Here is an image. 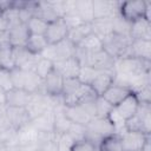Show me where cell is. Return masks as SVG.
Returning <instances> with one entry per match:
<instances>
[{
    "label": "cell",
    "mask_w": 151,
    "mask_h": 151,
    "mask_svg": "<svg viewBox=\"0 0 151 151\" xmlns=\"http://www.w3.org/2000/svg\"><path fill=\"white\" fill-rule=\"evenodd\" d=\"M96 99L81 105H63V111L71 123L86 126L96 117Z\"/></svg>",
    "instance_id": "3"
},
{
    "label": "cell",
    "mask_w": 151,
    "mask_h": 151,
    "mask_svg": "<svg viewBox=\"0 0 151 151\" xmlns=\"http://www.w3.org/2000/svg\"><path fill=\"white\" fill-rule=\"evenodd\" d=\"M80 63L76 57H71L68 59L54 63V68L63 76L64 79L66 78H78L80 71Z\"/></svg>",
    "instance_id": "18"
},
{
    "label": "cell",
    "mask_w": 151,
    "mask_h": 151,
    "mask_svg": "<svg viewBox=\"0 0 151 151\" xmlns=\"http://www.w3.org/2000/svg\"><path fill=\"white\" fill-rule=\"evenodd\" d=\"M9 27L8 20L5 18V15L2 13H0V31H7Z\"/></svg>",
    "instance_id": "43"
},
{
    "label": "cell",
    "mask_w": 151,
    "mask_h": 151,
    "mask_svg": "<svg viewBox=\"0 0 151 151\" xmlns=\"http://www.w3.org/2000/svg\"><path fill=\"white\" fill-rule=\"evenodd\" d=\"M13 61H12V46L9 44H5L0 46V68L12 70Z\"/></svg>",
    "instance_id": "33"
},
{
    "label": "cell",
    "mask_w": 151,
    "mask_h": 151,
    "mask_svg": "<svg viewBox=\"0 0 151 151\" xmlns=\"http://www.w3.org/2000/svg\"><path fill=\"white\" fill-rule=\"evenodd\" d=\"M6 110H7V106L5 104H0V118L5 117L6 114Z\"/></svg>",
    "instance_id": "46"
},
{
    "label": "cell",
    "mask_w": 151,
    "mask_h": 151,
    "mask_svg": "<svg viewBox=\"0 0 151 151\" xmlns=\"http://www.w3.org/2000/svg\"><path fill=\"white\" fill-rule=\"evenodd\" d=\"M112 106L101 97H97L96 99V117H107L111 112Z\"/></svg>",
    "instance_id": "39"
},
{
    "label": "cell",
    "mask_w": 151,
    "mask_h": 151,
    "mask_svg": "<svg viewBox=\"0 0 151 151\" xmlns=\"http://www.w3.org/2000/svg\"><path fill=\"white\" fill-rule=\"evenodd\" d=\"M92 4H93L94 20H99V19H111L114 15H117L120 1L92 0Z\"/></svg>",
    "instance_id": "10"
},
{
    "label": "cell",
    "mask_w": 151,
    "mask_h": 151,
    "mask_svg": "<svg viewBox=\"0 0 151 151\" xmlns=\"http://www.w3.org/2000/svg\"><path fill=\"white\" fill-rule=\"evenodd\" d=\"M92 32V26L90 22H83L76 27H72L68 29L67 33V40H70L74 46H77L86 35H88Z\"/></svg>",
    "instance_id": "27"
},
{
    "label": "cell",
    "mask_w": 151,
    "mask_h": 151,
    "mask_svg": "<svg viewBox=\"0 0 151 151\" xmlns=\"http://www.w3.org/2000/svg\"><path fill=\"white\" fill-rule=\"evenodd\" d=\"M116 17V15H114ZM92 26V32L100 39H105L106 37L111 35L113 33L112 29V18L111 19H99V20H93L91 22Z\"/></svg>",
    "instance_id": "29"
},
{
    "label": "cell",
    "mask_w": 151,
    "mask_h": 151,
    "mask_svg": "<svg viewBox=\"0 0 151 151\" xmlns=\"http://www.w3.org/2000/svg\"><path fill=\"white\" fill-rule=\"evenodd\" d=\"M83 83L78 78H66L64 79V85H63V94L61 97H67L71 93H73Z\"/></svg>",
    "instance_id": "38"
},
{
    "label": "cell",
    "mask_w": 151,
    "mask_h": 151,
    "mask_svg": "<svg viewBox=\"0 0 151 151\" xmlns=\"http://www.w3.org/2000/svg\"><path fill=\"white\" fill-rule=\"evenodd\" d=\"M0 88L4 90L5 92L13 88L12 80H11V74L9 70L6 68H0Z\"/></svg>",
    "instance_id": "41"
},
{
    "label": "cell",
    "mask_w": 151,
    "mask_h": 151,
    "mask_svg": "<svg viewBox=\"0 0 151 151\" xmlns=\"http://www.w3.org/2000/svg\"><path fill=\"white\" fill-rule=\"evenodd\" d=\"M76 52V46L67 40V38L58 44L54 45H48L46 50L40 54V57L46 58L53 63H58L65 59H68L71 57H74Z\"/></svg>",
    "instance_id": "5"
},
{
    "label": "cell",
    "mask_w": 151,
    "mask_h": 151,
    "mask_svg": "<svg viewBox=\"0 0 151 151\" xmlns=\"http://www.w3.org/2000/svg\"><path fill=\"white\" fill-rule=\"evenodd\" d=\"M34 17L41 19L47 24L60 19V15L54 9L51 1H37L34 7Z\"/></svg>",
    "instance_id": "20"
},
{
    "label": "cell",
    "mask_w": 151,
    "mask_h": 151,
    "mask_svg": "<svg viewBox=\"0 0 151 151\" xmlns=\"http://www.w3.org/2000/svg\"><path fill=\"white\" fill-rule=\"evenodd\" d=\"M84 60L81 63V66H88L97 71H112L114 72V65L116 60L110 57L103 48L94 51V52H85Z\"/></svg>",
    "instance_id": "4"
},
{
    "label": "cell",
    "mask_w": 151,
    "mask_h": 151,
    "mask_svg": "<svg viewBox=\"0 0 151 151\" xmlns=\"http://www.w3.org/2000/svg\"><path fill=\"white\" fill-rule=\"evenodd\" d=\"M7 34H8V44L12 47L25 46V44L29 37L27 25L22 24V22H18L15 25H12L7 29Z\"/></svg>",
    "instance_id": "15"
},
{
    "label": "cell",
    "mask_w": 151,
    "mask_h": 151,
    "mask_svg": "<svg viewBox=\"0 0 151 151\" xmlns=\"http://www.w3.org/2000/svg\"><path fill=\"white\" fill-rule=\"evenodd\" d=\"M53 68H54V63L53 61H51L46 58L39 57L38 61H37V65H35V68H34V72L44 80L52 72Z\"/></svg>",
    "instance_id": "32"
},
{
    "label": "cell",
    "mask_w": 151,
    "mask_h": 151,
    "mask_svg": "<svg viewBox=\"0 0 151 151\" xmlns=\"http://www.w3.org/2000/svg\"><path fill=\"white\" fill-rule=\"evenodd\" d=\"M124 130L151 134V104L139 103L136 114L125 120Z\"/></svg>",
    "instance_id": "2"
},
{
    "label": "cell",
    "mask_w": 151,
    "mask_h": 151,
    "mask_svg": "<svg viewBox=\"0 0 151 151\" xmlns=\"http://www.w3.org/2000/svg\"><path fill=\"white\" fill-rule=\"evenodd\" d=\"M6 118L15 131L31 123V117L26 107H7Z\"/></svg>",
    "instance_id": "12"
},
{
    "label": "cell",
    "mask_w": 151,
    "mask_h": 151,
    "mask_svg": "<svg viewBox=\"0 0 151 151\" xmlns=\"http://www.w3.org/2000/svg\"><path fill=\"white\" fill-rule=\"evenodd\" d=\"M32 94L21 88H11L6 91L5 104L7 107H26L31 101Z\"/></svg>",
    "instance_id": "13"
},
{
    "label": "cell",
    "mask_w": 151,
    "mask_h": 151,
    "mask_svg": "<svg viewBox=\"0 0 151 151\" xmlns=\"http://www.w3.org/2000/svg\"><path fill=\"white\" fill-rule=\"evenodd\" d=\"M130 28H131V24L124 20L119 14L112 18V29L114 34L130 37Z\"/></svg>",
    "instance_id": "31"
},
{
    "label": "cell",
    "mask_w": 151,
    "mask_h": 151,
    "mask_svg": "<svg viewBox=\"0 0 151 151\" xmlns=\"http://www.w3.org/2000/svg\"><path fill=\"white\" fill-rule=\"evenodd\" d=\"M71 151H98V149L88 140L81 139V140H77L73 144Z\"/></svg>",
    "instance_id": "42"
},
{
    "label": "cell",
    "mask_w": 151,
    "mask_h": 151,
    "mask_svg": "<svg viewBox=\"0 0 151 151\" xmlns=\"http://www.w3.org/2000/svg\"><path fill=\"white\" fill-rule=\"evenodd\" d=\"M67 33H68V27L66 26L63 18H60L47 25L44 37L48 45H54L65 40L67 38Z\"/></svg>",
    "instance_id": "7"
},
{
    "label": "cell",
    "mask_w": 151,
    "mask_h": 151,
    "mask_svg": "<svg viewBox=\"0 0 151 151\" xmlns=\"http://www.w3.org/2000/svg\"><path fill=\"white\" fill-rule=\"evenodd\" d=\"M42 85L45 94L50 97H61L64 78L55 68H53L52 72L42 80Z\"/></svg>",
    "instance_id": "11"
},
{
    "label": "cell",
    "mask_w": 151,
    "mask_h": 151,
    "mask_svg": "<svg viewBox=\"0 0 151 151\" xmlns=\"http://www.w3.org/2000/svg\"><path fill=\"white\" fill-rule=\"evenodd\" d=\"M131 57L151 61V41L150 40H132Z\"/></svg>",
    "instance_id": "23"
},
{
    "label": "cell",
    "mask_w": 151,
    "mask_h": 151,
    "mask_svg": "<svg viewBox=\"0 0 151 151\" xmlns=\"http://www.w3.org/2000/svg\"><path fill=\"white\" fill-rule=\"evenodd\" d=\"M139 103L151 104V84H147L133 92Z\"/></svg>",
    "instance_id": "40"
},
{
    "label": "cell",
    "mask_w": 151,
    "mask_h": 151,
    "mask_svg": "<svg viewBox=\"0 0 151 151\" xmlns=\"http://www.w3.org/2000/svg\"><path fill=\"white\" fill-rule=\"evenodd\" d=\"M74 12L80 18V20L83 22H90L91 24L94 20L92 0H76Z\"/></svg>",
    "instance_id": "24"
},
{
    "label": "cell",
    "mask_w": 151,
    "mask_h": 151,
    "mask_svg": "<svg viewBox=\"0 0 151 151\" xmlns=\"http://www.w3.org/2000/svg\"><path fill=\"white\" fill-rule=\"evenodd\" d=\"M150 137L151 134H145L142 132H133V131H125V130L120 133L124 151H140Z\"/></svg>",
    "instance_id": "9"
},
{
    "label": "cell",
    "mask_w": 151,
    "mask_h": 151,
    "mask_svg": "<svg viewBox=\"0 0 151 151\" xmlns=\"http://www.w3.org/2000/svg\"><path fill=\"white\" fill-rule=\"evenodd\" d=\"M131 38L112 33L101 40L103 50L114 60L131 57Z\"/></svg>",
    "instance_id": "1"
},
{
    "label": "cell",
    "mask_w": 151,
    "mask_h": 151,
    "mask_svg": "<svg viewBox=\"0 0 151 151\" xmlns=\"http://www.w3.org/2000/svg\"><path fill=\"white\" fill-rule=\"evenodd\" d=\"M114 83V72L112 71H99L96 78L92 80L90 86L98 97H101L103 93Z\"/></svg>",
    "instance_id": "19"
},
{
    "label": "cell",
    "mask_w": 151,
    "mask_h": 151,
    "mask_svg": "<svg viewBox=\"0 0 151 151\" xmlns=\"http://www.w3.org/2000/svg\"><path fill=\"white\" fill-rule=\"evenodd\" d=\"M39 137H40V132L29 123L26 126H24V127H21L20 130L17 131L15 144L14 145H21V146L38 145Z\"/></svg>",
    "instance_id": "14"
},
{
    "label": "cell",
    "mask_w": 151,
    "mask_h": 151,
    "mask_svg": "<svg viewBox=\"0 0 151 151\" xmlns=\"http://www.w3.org/2000/svg\"><path fill=\"white\" fill-rule=\"evenodd\" d=\"M53 111H54V133H57V134L67 133L72 123L65 116V113L63 111V105L54 107Z\"/></svg>",
    "instance_id": "25"
},
{
    "label": "cell",
    "mask_w": 151,
    "mask_h": 151,
    "mask_svg": "<svg viewBox=\"0 0 151 151\" xmlns=\"http://www.w3.org/2000/svg\"><path fill=\"white\" fill-rule=\"evenodd\" d=\"M98 96L94 93L92 87L87 84H81L73 93L63 98L64 105H81L87 101H92Z\"/></svg>",
    "instance_id": "8"
},
{
    "label": "cell",
    "mask_w": 151,
    "mask_h": 151,
    "mask_svg": "<svg viewBox=\"0 0 151 151\" xmlns=\"http://www.w3.org/2000/svg\"><path fill=\"white\" fill-rule=\"evenodd\" d=\"M146 1L136 0V1H120L118 14L126 20L127 22L132 24L139 19H143L145 15Z\"/></svg>",
    "instance_id": "6"
},
{
    "label": "cell",
    "mask_w": 151,
    "mask_h": 151,
    "mask_svg": "<svg viewBox=\"0 0 151 151\" xmlns=\"http://www.w3.org/2000/svg\"><path fill=\"white\" fill-rule=\"evenodd\" d=\"M99 71L97 70H93L88 66H81L80 67V71H79V74H78V79L83 83V84H87L90 85L92 83V80L96 78V76L98 74Z\"/></svg>",
    "instance_id": "37"
},
{
    "label": "cell",
    "mask_w": 151,
    "mask_h": 151,
    "mask_svg": "<svg viewBox=\"0 0 151 151\" xmlns=\"http://www.w3.org/2000/svg\"><path fill=\"white\" fill-rule=\"evenodd\" d=\"M31 124L40 133H51L54 132V111L53 109L47 110L39 117L31 120Z\"/></svg>",
    "instance_id": "22"
},
{
    "label": "cell",
    "mask_w": 151,
    "mask_h": 151,
    "mask_svg": "<svg viewBox=\"0 0 151 151\" xmlns=\"http://www.w3.org/2000/svg\"><path fill=\"white\" fill-rule=\"evenodd\" d=\"M27 25V28H28V32L29 34H33V35H44L45 32H46V28H47V22L42 21L41 19L37 18V17H33L28 20V22L26 24Z\"/></svg>",
    "instance_id": "34"
},
{
    "label": "cell",
    "mask_w": 151,
    "mask_h": 151,
    "mask_svg": "<svg viewBox=\"0 0 151 151\" xmlns=\"http://www.w3.org/2000/svg\"><path fill=\"white\" fill-rule=\"evenodd\" d=\"M26 72L22 68L19 67H13L12 70H9V74H11V80H12V85L15 88H21L24 87V83H25V77H26Z\"/></svg>",
    "instance_id": "36"
},
{
    "label": "cell",
    "mask_w": 151,
    "mask_h": 151,
    "mask_svg": "<svg viewBox=\"0 0 151 151\" xmlns=\"http://www.w3.org/2000/svg\"><path fill=\"white\" fill-rule=\"evenodd\" d=\"M138 106H139V101L136 98L134 93L131 92L123 101H120L117 106H114L113 110L125 122V120H127L129 118H131L132 116L136 114V112L138 110Z\"/></svg>",
    "instance_id": "17"
},
{
    "label": "cell",
    "mask_w": 151,
    "mask_h": 151,
    "mask_svg": "<svg viewBox=\"0 0 151 151\" xmlns=\"http://www.w3.org/2000/svg\"><path fill=\"white\" fill-rule=\"evenodd\" d=\"M5 94H6V92L0 88V104H5Z\"/></svg>",
    "instance_id": "47"
},
{
    "label": "cell",
    "mask_w": 151,
    "mask_h": 151,
    "mask_svg": "<svg viewBox=\"0 0 151 151\" xmlns=\"http://www.w3.org/2000/svg\"><path fill=\"white\" fill-rule=\"evenodd\" d=\"M131 40H150L151 41V22L146 19H139L131 24Z\"/></svg>",
    "instance_id": "21"
},
{
    "label": "cell",
    "mask_w": 151,
    "mask_h": 151,
    "mask_svg": "<svg viewBox=\"0 0 151 151\" xmlns=\"http://www.w3.org/2000/svg\"><path fill=\"white\" fill-rule=\"evenodd\" d=\"M8 44V34L7 31H0V46Z\"/></svg>",
    "instance_id": "44"
},
{
    "label": "cell",
    "mask_w": 151,
    "mask_h": 151,
    "mask_svg": "<svg viewBox=\"0 0 151 151\" xmlns=\"http://www.w3.org/2000/svg\"><path fill=\"white\" fill-rule=\"evenodd\" d=\"M132 91L127 87V86H124V85H120V84H117V83H113L101 96V98H104L112 107L117 106L120 101H123Z\"/></svg>",
    "instance_id": "16"
},
{
    "label": "cell",
    "mask_w": 151,
    "mask_h": 151,
    "mask_svg": "<svg viewBox=\"0 0 151 151\" xmlns=\"http://www.w3.org/2000/svg\"><path fill=\"white\" fill-rule=\"evenodd\" d=\"M76 47H78V48H80V50L90 53V52H94V51L101 50L103 48V44H101V40L93 32H91Z\"/></svg>",
    "instance_id": "30"
},
{
    "label": "cell",
    "mask_w": 151,
    "mask_h": 151,
    "mask_svg": "<svg viewBox=\"0 0 151 151\" xmlns=\"http://www.w3.org/2000/svg\"><path fill=\"white\" fill-rule=\"evenodd\" d=\"M140 151H151V137L146 140V143L144 144V146L142 147Z\"/></svg>",
    "instance_id": "45"
},
{
    "label": "cell",
    "mask_w": 151,
    "mask_h": 151,
    "mask_svg": "<svg viewBox=\"0 0 151 151\" xmlns=\"http://www.w3.org/2000/svg\"><path fill=\"white\" fill-rule=\"evenodd\" d=\"M77 140L70 134V133H64V134H58L55 145H57V151H71L73 144Z\"/></svg>",
    "instance_id": "35"
},
{
    "label": "cell",
    "mask_w": 151,
    "mask_h": 151,
    "mask_svg": "<svg viewBox=\"0 0 151 151\" xmlns=\"http://www.w3.org/2000/svg\"><path fill=\"white\" fill-rule=\"evenodd\" d=\"M98 151H124L120 133L114 132L104 137L98 145Z\"/></svg>",
    "instance_id": "26"
},
{
    "label": "cell",
    "mask_w": 151,
    "mask_h": 151,
    "mask_svg": "<svg viewBox=\"0 0 151 151\" xmlns=\"http://www.w3.org/2000/svg\"><path fill=\"white\" fill-rule=\"evenodd\" d=\"M47 46L48 44L44 35H33V34H29L25 44V48L33 55H40L46 50Z\"/></svg>",
    "instance_id": "28"
}]
</instances>
